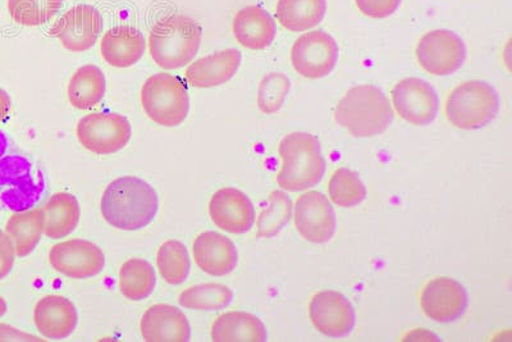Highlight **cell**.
I'll return each instance as SVG.
<instances>
[{
	"instance_id": "cell-1",
	"label": "cell",
	"mask_w": 512,
	"mask_h": 342,
	"mask_svg": "<svg viewBox=\"0 0 512 342\" xmlns=\"http://www.w3.org/2000/svg\"><path fill=\"white\" fill-rule=\"evenodd\" d=\"M100 211L105 222L117 230H141L157 217L159 196L149 182L136 176H123L104 190Z\"/></svg>"
},
{
	"instance_id": "cell-2",
	"label": "cell",
	"mask_w": 512,
	"mask_h": 342,
	"mask_svg": "<svg viewBox=\"0 0 512 342\" xmlns=\"http://www.w3.org/2000/svg\"><path fill=\"white\" fill-rule=\"evenodd\" d=\"M335 120L354 138H373L391 126L393 111L381 89L359 85L347 90L338 102Z\"/></svg>"
},
{
	"instance_id": "cell-3",
	"label": "cell",
	"mask_w": 512,
	"mask_h": 342,
	"mask_svg": "<svg viewBox=\"0 0 512 342\" xmlns=\"http://www.w3.org/2000/svg\"><path fill=\"white\" fill-rule=\"evenodd\" d=\"M282 168L277 175L281 189L297 193L314 188L323 179L326 161L319 140L308 132H292L280 144Z\"/></svg>"
},
{
	"instance_id": "cell-4",
	"label": "cell",
	"mask_w": 512,
	"mask_h": 342,
	"mask_svg": "<svg viewBox=\"0 0 512 342\" xmlns=\"http://www.w3.org/2000/svg\"><path fill=\"white\" fill-rule=\"evenodd\" d=\"M201 27L186 16L163 18L149 35V52L153 61L163 70L185 67L198 54L201 45Z\"/></svg>"
},
{
	"instance_id": "cell-5",
	"label": "cell",
	"mask_w": 512,
	"mask_h": 342,
	"mask_svg": "<svg viewBox=\"0 0 512 342\" xmlns=\"http://www.w3.org/2000/svg\"><path fill=\"white\" fill-rule=\"evenodd\" d=\"M498 109L497 91L486 81L472 80L451 91L445 113L447 121L456 129L472 131L488 126L495 120Z\"/></svg>"
},
{
	"instance_id": "cell-6",
	"label": "cell",
	"mask_w": 512,
	"mask_h": 342,
	"mask_svg": "<svg viewBox=\"0 0 512 342\" xmlns=\"http://www.w3.org/2000/svg\"><path fill=\"white\" fill-rule=\"evenodd\" d=\"M141 106L150 120L163 127H177L190 112L189 91L184 81L172 74H155L141 88Z\"/></svg>"
},
{
	"instance_id": "cell-7",
	"label": "cell",
	"mask_w": 512,
	"mask_h": 342,
	"mask_svg": "<svg viewBox=\"0 0 512 342\" xmlns=\"http://www.w3.org/2000/svg\"><path fill=\"white\" fill-rule=\"evenodd\" d=\"M76 136L90 153L109 155L127 147L132 138V127L122 114L90 113L77 123Z\"/></svg>"
},
{
	"instance_id": "cell-8",
	"label": "cell",
	"mask_w": 512,
	"mask_h": 342,
	"mask_svg": "<svg viewBox=\"0 0 512 342\" xmlns=\"http://www.w3.org/2000/svg\"><path fill=\"white\" fill-rule=\"evenodd\" d=\"M420 67L433 76L455 74L466 59L463 39L450 30H433L420 38L415 49Z\"/></svg>"
},
{
	"instance_id": "cell-9",
	"label": "cell",
	"mask_w": 512,
	"mask_h": 342,
	"mask_svg": "<svg viewBox=\"0 0 512 342\" xmlns=\"http://www.w3.org/2000/svg\"><path fill=\"white\" fill-rule=\"evenodd\" d=\"M338 61L336 40L323 30L300 36L291 48V63L300 76L319 80L331 74Z\"/></svg>"
},
{
	"instance_id": "cell-10",
	"label": "cell",
	"mask_w": 512,
	"mask_h": 342,
	"mask_svg": "<svg viewBox=\"0 0 512 342\" xmlns=\"http://www.w3.org/2000/svg\"><path fill=\"white\" fill-rule=\"evenodd\" d=\"M49 263L57 272L73 280H88L103 272L105 257L98 245L72 239L52 246Z\"/></svg>"
},
{
	"instance_id": "cell-11",
	"label": "cell",
	"mask_w": 512,
	"mask_h": 342,
	"mask_svg": "<svg viewBox=\"0 0 512 342\" xmlns=\"http://www.w3.org/2000/svg\"><path fill=\"white\" fill-rule=\"evenodd\" d=\"M392 102L402 120L414 126L431 125L440 109L436 90L416 77H408L393 86Z\"/></svg>"
},
{
	"instance_id": "cell-12",
	"label": "cell",
	"mask_w": 512,
	"mask_h": 342,
	"mask_svg": "<svg viewBox=\"0 0 512 342\" xmlns=\"http://www.w3.org/2000/svg\"><path fill=\"white\" fill-rule=\"evenodd\" d=\"M102 29L103 20L98 9L89 4H79L59 18L50 34L56 36L68 52L82 53L94 47Z\"/></svg>"
},
{
	"instance_id": "cell-13",
	"label": "cell",
	"mask_w": 512,
	"mask_h": 342,
	"mask_svg": "<svg viewBox=\"0 0 512 342\" xmlns=\"http://www.w3.org/2000/svg\"><path fill=\"white\" fill-rule=\"evenodd\" d=\"M295 226L309 243H328L335 235L337 221L335 209L327 196L319 191L299 196L295 205Z\"/></svg>"
},
{
	"instance_id": "cell-14",
	"label": "cell",
	"mask_w": 512,
	"mask_h": 342,
	"mask_svg": "<svg viewBox=\"0 0 512 342\" xmlns=\"http://www.w3.org/2000/svg\"><path fill=\"white\" fill-rule=\"evenodd\" d=\"M420 305L425 316L434 322H455L468 308V294L454 278L437 277L424 286Z\"/></svg>"
},
{
	"instance_id": "cell-15",
	"label": "cell",
	"mask_w": 512,
	"mask_h": 342,
	"mask_svg": "<svg viewBox=\"0 0 512 342\" xmlns=\"http://www.w3.org/2000/svg\"><path fill=\"white\" fill-rule=\"evenodd\" d=\"M210 220L233 235L249 232L255 223V208L249 196L235 188L219 189L208 205Z\"/></svg>"
},
{
	"instance_id": "cell-16",
	"label": "cell",
	"mask_w": 512,
	"mask_h": 342,
	"mask_svg": "<svg viewBox=\"0 0 512 342\" xmlns=\"http://www.w3.org/2000/svg\"><path fill=\"white\" fill-rule=\"evenodd\" d=\"M309 317L320 334L328 337L349 335L355 327V310L346 296L337 291H322L313 296Z\"/></svg>"
},
{
	"instance_id": "cell-17",
	"label": "cell",
	"mask_w": 512,
	"mask_h": 342,
	"mask_svg": "<svg viewBox=\"0 0 512 342\" xmlns=\"http://www.w3.org/2000/svg\"><path fill=\"white\" fill-rule=\"evenodd\" d=\"M143 339L148 342H187L191 326L185 313L169 304H154L145 310L140 321Z\"/></svg>"
},
{
	"instance_id": "cell-18",
	"label": "cell",
	"mask_w": 512,
	"mask_h": 342,
	"mask_svg": "<svg viewBox=\"0 0 512 342\" xmlns=\"http://www.w3.org/2000/svg\"><path fill=\"white\" fill-rule=\"evenodd\" d=\"M192 257L201 271L213 277L230 275L239 261L232 240L214 231L203 232L196 237L192 244Z\"/></svg>"
},
{
	"instance_id": "cell-19",
	"label": "cell",
	"mask_w": 512,
	"mask_h": 342,
	"mask_svg": "<svg viewBox=\"0 0 512 342\" xmlns=\"http://www.w3.org/2000/svg\"><path fill=\"white\" fill-rule=\"evenodd\" d=\"M34 322L45 339L64 340L79 325V313L70 299L62 295H47L36 304Z\"/></svg>"
},
{
	"instance_id": "cell-20",
	"label": "cell",
	"mask_w": 512,
	"mask_h": 342,
	"mask_svg": "<svg viewBox=\"0 0 512 342\" xmlns=\"http://www.w3.org/2000/svg\"><path fill=\"white\" fill-rule=\"evenodd\" d=\"M242 56L237 49H224L191 63L185 79L192 88L210 89L233 79L241 66Z\"/></svg>"
},
{
	"instance_id": "cell-21",
	"label": "cell",
	"mask_w": 512,
	"mask_h": 342,
	"mask_svg": "<svg viewBox=\"0 0 512 342\" xmlns=\"http://www.w3.org/2000/svg\"><path fill=\"white\" fill-rule=\"evenodd\" d=\"M232 33L241 47L263 50L271 47L276 39L277 26L265 9L248 6L240 9L233 18Z\"/></svg>"
},
{
	"instance_id": "cell-22",
	"label": "cell",
	"mask_w": 512,
	"mask_h": 342,
	"mask_svg": "<svg viewBox=\"0 0 512 342\" xmlns=\"http://www.w3.org/2000/svg\"><path fill=\"white\" fill-rule=\"evenodd\" d=\"M100 53L104 61L112 67L135 66L145 53L144 35L135 27H113L100 41Z\"/></svg>"
},
{
	"instance_id": "cell-23",
	"label": "cell",
	"mask_w": 512,
	"mask_h": 342,
	"mask_svg": "<svg viewBox=\"0 0 512 342\" xmlns=\"http://www.w3.org/2000/svg\"><path fill=\"white\" fill-rule=\"evenodd\" d=\"M44 235L52 240L64 239L79 226L81 208L76 196L57 193L40 208Z\"/></svg>"
},
{
	"instance_id": "cell-24",
	"label": "cell",
	"mask_w": 512,
	"mask_h": 342,
	"mask_svg": "<svg viewBox=\"0 0 512 342\" xmlns=\"http://www.w3.org/2000/svg\"><path fill=\"white\" fill-rule=\"evenodd\" d=\"M214 342H264L268 340L267 328L254 314L228 312L219 316L210 328Z\"/></svg>"
},
{
	"instance_id": "cell-25",
	"label": "cell",
	"mask_w": 512,
	"mask_h": 342,
	"mask_svg": "<svg viewBox=\"0 0 512 342\" xmlns=\"http://www.w3.org/2000/svg\"><path fill=\"white\" fill-rule=\"evenodd\" d=\"M327 12V0H278L277 20L291 33H304L317 27Z\"/></svg>"
},
{
	"instance_id": "cell-26",
	"label": "cell",
	"mask_w": 512,
	"mask_h": 342,
	"mask_svg": "<svg viewBox=\"0 0 512 342\" xmlns=\"http://www.w3.org/2000/svg\"><path fill=\"white\" fill-rule=\"evenodd\" d=\"M107 81L103 71L94 65L82 66L72 75L67 86L68 100L79 111L98 106L102 102Z\"/></svg>"
},
{
	"instance_id": "cell-27",
	"label": "cell",
	"mask_w": 512,
	"mask_h": 342,
	"mask_svg": "<svg viewBox=\"0 0 512 342\" xmlns=\"http://www.w3.org/2000/svg\"><path fill=\"white\" fill-rule=\"evenodd\" d=\"M6 234L15 246L17 258H25L34 252L44 234L40 208L12 214L6 225Z\"/></svg>"
},
{
	"instance_id": "cell-28",
	"label": "cell",
	"mask_w": 512,
	"mask_h": 342,
	"mask_svg": "<svg viewBox=\"0 0 512 342\" xmlns=\"http://www.w3.org/2000/svg\"><path fill=\"white\" fill-rule=\"evenodd\" d=\"M120 290L131 302H141L153 294L157 285V276L148 261L141 258H130L120 268Z\"/></svg>"
},
{
	"instance_id": "cell-29",
	"label": "cell",
	"mask_w": 512,
	"mask_h": 342,
	"mask_svg": "<svg viewBox=\"0 0 512 342\" xmlns=\"http://www.w3.org/2000/svg\"><path fill=\"white\" fill-rule=\"evenodd\" d=\"M157 267L163 280L169 285L184 284L191 271L189 250L178 240H167L159 246Z\"/></svg>"
},
{
	"instance_id": "cell-30",
	"label": "cell",
	"mask_w": 512,
	"mask_h": 342,
	"mask_svg": "<svg viewBox=\"0 0 512 342\" xmlns=\"http://www.w3.org/2000/svg\"><path fill=\"white\" fill-rule=\"evenodd\" d=\"M233 291L222 284H200L189 287L178 296V304L182 308L217 312L227 308L232 303Z\"/></svg>"
},
{
	"instance_id": "cell-31",
	"label": "cell",
	"mask_w": 512,
	"mask_h": 342,
	"mask_svg": "<svg viewBox=\"0 0 512 342\" xmlns=\"http://www.w3.org/2000/svg\"><path fill=\"white\" fill-rule=\"evenodd\" d=\"M9 15L22 26L47 24L63 6V0H8Z\"/></svg>"
},
{
	"instance_id": "cell-32",
	"label": "cell",
	"mask_w": 512,
	"mask_h": 342,
	"mask_svg": "<svg viewBox=\"0 0 512 342\" xmlns=\"http://www.w3.org/2000/svg\"><path fill=\"white\" fill-rule=\"evenodd\" d=\"M329 198L341 208L355 207L367 198L363 181L349 168H338L328 184Z\"/></svg>"
},
{
	"instance_id": "cell-33",
	"label": "cell",
	"mask_w": 512,
	"mask_h": 342,
	"mask_svg": "<svg viewBox=\"0 0 512 342\" xmlns=\"http://www.w3.org/2000/svg\"><path fill=\"white\" fill-rule=\"evenodd\" d=\"M292 217V203L283 191H273L269 196L267 208L260 213L256 227L258 236L264 239H272L280 234L283 227L290 222Z\"/></svg>"
},
{
	"instance_id": "cell-34",
	"label": "cell",
	"mask_w": 512,
	"mask_h": 342,
	"mask_svg": "<svg viewBox=\"0 0 512 342\" xmlns=\"http://www.w3.org/2000/svg\"><path fill=\"white\" fill-rule=\"evenodd\" d=\"M291 81L281 72H272L260 81L258 89V107L260 112L273 114L283 107L290 93Z\"/></svg>"
},
{
	"instance_id": "cell-35",
	"label": "cell",
	"mask_w": 512,
	"mask_h": 342,
	"mask_svg": "<svg viewBox=\"0 0 512 342\" xmlns=\"http://www.w3.org/2000/svg\"><path fill=\"white\" fill-rule=\"evenodd\" d=\"M401 0H355V6L365 17L383 20L393 15L400 7Z\"/></svg>"
},
{
	"instance_id": "cell-36",
	"label": "cell",
	"mask_w": 512,
	"mask_h": 342,
	"mask_svg": "<svg viewBox=\"0 0 512 342\" xmlns=\"http://www.w3.org/2000/svg\"><path fill=\"white\" fill-rule=\"evenodd\" d=\"M15 261V246H13L6 232L0 230V281L11 273Z\"/></svg>"
},
{
	"instance_id": "cell-37",
	"label": "cell",
	"mask_w": 512,
	"mask_h": 342,
	"mask_svg": "<svg viewBox=\"0 0 512 342\" xmlns=\"http://www.w3.org/2000/svg\"><path fill=\"white\" fill-rule=\"evenodd\" d=\"M2 341H44L41 340L40 337H36L34 335L26 334V332L18 330V328L4 325V323H0V342Z\"/></svg>"
},
{
	"instance_id": "cell-38",
	"label": "cell",
	"mask_w": 512,
	"mask_h": 342,
	"mask_svg": "<svg viewBox=\"0 0 512 342\" xmlns=\"http://www.w3.org/2000/svg\"><path fill=\"white\" fill-rule=\"evenodd\" d=\"M9 109H11V98L7 91L0 89V122L6 120Z\"/></svg>"
},
{
	"instance_id": "cell-39",
	"label": "cell",
	"mask_w": 512,
	"mask_h": 342,
	"mask_svg": "<svg viewBox=\"0 0 512 342\" xmlns=\"http://www.w3.org/2000/svg\"><path fill=\"white\" fill-rule=\"evenodd\" d=\"M7 303H6V300H4L2 298V296H0V318H2L4 316V314L7 313Z\"/></svg>"
}]
</instances>
